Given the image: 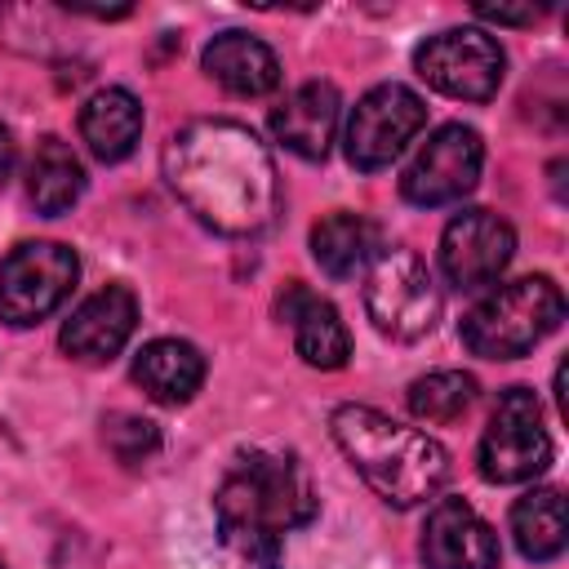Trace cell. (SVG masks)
I'll return each mask as SVG.
<instances>
[{
	"mask_svg": "<svg viewBox=\"0 0 569 569\" xmlns=\"http://www.w3.org/2000/svg\"><path fill=\"white\" fill-rule=\"evenodd\" d=\"M164 182L218 236H258L280 213V173L240 120H191L164 142Z\"/></svg>",
	"mask_w": 569,
	"mask_h": 569,
	"instance_id": "1",
	"label": "cell"
},
{
	"mask_svg": "<svg viewBox=\"0 0 569 569\" xmlns=\"http://www.w3.org/2000/svg\"><path fill=\"white\" fill-rule=\"evenodd\" d=\"M213 516L222 542L240 560L258 569H280L284 533L302 529L316 516V489L298 453L244 449L218 480Z\"/></svg>",
	"mask_w": 569,
	"mask_h": 569,
	"instance_id": "2",
	"label": "cell"
},
{
	"mask_svg": "<svg viewBox=\"0 0 569 569\" xmlns=\"http://www.w3.org/2000/svg\"><path fill=\"white\" fill-rule=\"evenodd\" d=\"M329 431L347 453V462L360 471V480L387 507H400V511L418 507L436 498L449 480V453L440 440L369 405H338L329 418Z\"/></svg>",
	"mask_w": 569,
	"mask_h": 569,
	"instance_id": "3",
	"label": "cell"
},
{
	"mask_svg": "<svg viewBox=\"0 0 569 569\" xmlns=\"http://www.w3.org/2000/svg\"><path fill=\"white\" fill-rule=\"evenodd\" d=\"M565 320V293L547 276H525L511 284H498L485 293L467 320H462V342L471 356L485 360H516L533 351L551 329Z\"/></svg>",
	"mask_w": 569,
	"mask_h": 569,
	"instance_id": "4",
	"label": "cell"
},
{
	"mask_svg": "<svg viewBox=\"0 0 569 569\" xmlns=\"http://www.w3.org/2000/svg\"><path fill=\"white\" fill-rule=\"evenodd\" d=\"M365 311L378 333H387L396 342H413L440 316V284L413 249H405V244L378 249V258L369 262V276H365Z\"/></svg>",
	"mask_w": 569,
	"mask_h": 569,
	"instance_id": "5",
	"label": "cell"
},
{
	"mask_svg": "<svg viewBox=\"0 0 569 569\" xmlns=\"http://www.w3.org/2000/svg\"><path fill=\"white\" fill-rule=\"evenodd\" d=\"M80 258L58 240H27L0 262V320L13 329L40 325L76 289Z\"/></svg>",
	"mask_w": 569,
	"mask_h": 569,
	"instance_id": "6",
	"label": "cell"
},
{
	"mask_svg": "<svg viewBox=\"0 0 569 569\" xmlns=\"http://www.w3.org/2000/svg\"><path fill=\"white\" fill-rule=\"evenodd\" d=\"M413 71L445 98L489 102L502 84L507 53L489 31L453 27V31H440L413 49Z\"/></svg>",
	"mask_w": 569,
	"mask_h": 569,
	"instance_id": "7",
	"label": "cell"
},
{
	"mask_svg": "<svg viewBox=\"0 0 569 569\" xmlns=\"http://www.w3.org/2000/svg\"><path fill=\"white\" fill-rule=\"evenodd\" d=\"M551 462V436L542 427V405L529 387H507L480 436V476L493 485H520L542 476Z\"/></svg>",
	"mask_w": 569,
	"mask_h": 569,
	"instance_id": "8",
	"label": "cell"
},
{
	"mask_svg": "<svg viewBox=\"0 0 569 569\" xmlns=\"http://www.w3.org/2000/svg\"><path fill=\"white\" fill-rule=\"evenodd\" d=\"M427 124V102L409 84H378L369 89L347 116V160L365 173L387 169Z\"/></svg>",
	"mask_w": 569,
	"mask_h": 569,
	"instance_id": "9",
	"label": "cell"
},
{
	"mask_svg": "<svg viewBox=\"0 0 569 569\" xmlns=\"http://www.w3.org/2000/svg\"><path fill=\"white\" fill-rule=\"evenodd\" d=\"M485 147L480 133L467 124H440L405 164L400 173V196L418 209H440L462 200L480 182Z\"/></svg>",
	"mask_w": 569,
	"mask_h": 569,
	"instance_id": "10",
	"label": "cell"
},
{
	"mask_svg": "<svg viewBox=\"0 0 569 569\" xmlns=\"http://www.w3.org/2000/svg\"><path fill=\"white\" fill-rule=\"evenodd\" d=\"M516 253V231L489 209H462L440 236V271L453 289L471 293L493 284Z\"/></svg>",
	"mask_w": 569,
	"mask_h": 569,
	"instance_id": "11",
	"label": "cell"
},
{
	"mask_svg": "<svg viewBox=\"0 0 569 569\" xmlns=\"http://www.w3.org/2000/svg\"><path fill=\"white\" fill-rule=\"evenodd\" d=\"M427 569H498V533L462 498H440L422 529Z\"/></svg>",
	"mask_w": 569,
	"mask_h": 569,
	"instance_id": "12",
	"label": "cell"
},
{
	"mask_svg": "<svg viewBox=\"0 0 569 569\" xmlns=\"http://www.w3.org/2000/svg\"><path fill=\"white\" fill-rule=\"evenodd\" d=\"M133 325H138V298L124 284H107L71 311L58 342L67 356L98 365V360H111L133 338Z\"/></svg>",
	"mask_w": 569,
	"mask_h": 569,
	"instance_id": "13",
	"label": "cell"
},
{
	"mask_svg": "<svg viewBox=\"0 0 569 569\" xmlns=\"http://www.w3.org/2000/svg\"><path fill=\"white\" fill-rule=\"evenodd\" d=\"M338 89L329 80H311L298 84L276 111H271V133L280 147H289L302 160H325L338 133Z\"/></svg>",
	"mask_w": 569,
	"mask_h": 569,
	"instance_id": "14",
	"label": "cell"
},
{
	"mask_svg": "<svg viewBox=\"0 0 569 569\" xmlns=\"http://www.w3.org/2000/svg\"><path fill=\"white\" fill-rule=\"evenodd\" d=\"M280 316L293 325V347L311 369H342L347 365L351 333H347L333 302H325L311 289H302L298 280H289V289L280 298Z\"/></svg>",
	"mask_w": 569,
	"mask_h": 569,
	"instance_id": "15",
	"label": "cell"
},
{
	"mask_svg": "<svg viewBox=\"0 0 569 569\" xmlns=\"http://www.w3.org/2000/svg\"><path fill=\"white\" fill-rule=\"evenodd\" d=\"M200 62H204V76L218 80L236 98H262V93H271L280 84L276 53L258 36H249V31H222V36H213L204 44V58Z\"/></svg>",
	"mask_w": 569,
	"mask_h": 569,
	"instance_id": "16",
	"label": "cell"
},
{
	"mask_svg": "<svg viewBox=\"0 0 569 569\" xmlns=\"http://www.w3.org/2000/svg\"><path fill=\"white\" fill-rule=\"evenodd\" d=\"M80 138H84V147L102 164L124 160L138 147V138H142V102L129 89H120V84L98 89L80 107Z\"/></svg>",
	"mask_w": 569,
	"mask_h": 569,
	"instance_id": "17",
	"label": "cell"
},
{
	"mask_svg": "<svg viewBox=\"0 0 569 569\" xmlns=\"http://www.w3.org/2000/svg\"><path fill=\"white\" fill-rule=\"evenodd\" d=\"M133 382L160 405H187L204 382V356L182 338H156L133 356Z\"/></svg>",
	"mask_w": 569,
	"mask_h": 569,
	"instance_id": "18",
	"label": "cell"
},
{
	"mask_svg": "<svg viewBox=\"0 0 569 569\" xmlns=\"http://www.w3.org/2000/svg\"><path fill=\"white\" fill-rule=\"evenodd\" d=\"M378 249H382L378 227L360 213H329L311 227V258L333 280H347V276L365 271L378 258Z\"/></svg>",
	"mask_w": 569,
	"mask_h": 569,
	"instance_id": "19",
	"label": "cell"
},
{
	"mask_svg": "<svg viewBox=\"0 0 569 569\" xmlns=\"http://www.w3.org/2000/svg\"><path fill=\"white\" fill-rule=\"evenodd\" d=\"M511 538L525 560H556L569 542V516H565V493L551 485L529 489L511 507Z\"/></svg>",
	"mask_w": 569,
	"mask_h": 569,
	"instance_id": "20",
	"label": "cell"
},
{
	"mask_svg": "<svg viewBox=\"0 0 569 569\" xmlns=\"http://www.w3.org/2000/svg\"><path fill=\"white\" fill-rule=\"evenodd\" d=\"M27 196L49 218L67 213L84 196V164L76 160V151L62 138H40L36 142V156H31V169H27Z\"/></svg>",
	"mask_w": 569,
	"mask_h": 569,
	"instance_id": "21",
	"label": "cell"
},
{
	"mask_svg": "<svg viewBox=\"0 0 569 569\" xmlns=\"http://www.w3.org/2000/svg\"><path fill=\"white\" fill-rule=\"evenodd\" d=\"M476 405V378L462 373V369H436L427 378H418L409 387V409L413 418L431 422V427H445V422H458L467 409Z\"/></svg>",
	"mask_w": 569,
	"mask_h": 569,
	"instance_id": "22",
	"label": "cell"
},
{
	"mask_svg": "<svg viewBox=\"0 0 569 569\" xmlns=\"http://www.w3.org/2000/svg\"><path fill=\"white\" fill-rule=\"evenodd\" d=\"M107 449L120 458V462H147L156 449H160V431H156V422H147V418H138V413H111L107 422Z\"/></svg>",
	"mask_w": 569,
	"mask_h": 569,
	"instance_id": "23",
	"label": "cell"
},
{
	"mask_svg": "<svg viewBox=\"0 0 569 569\" xmlns=\"http://www.w3.org/2000/svg\"><path fill=\"white\" fill-rule=\"evenodd\" d=\"M480 18H489V22H533L538 13L533 9H476Z\"/></svg>",
	"mask_w": 569,
	"mask_h": 569,
	"instance_id": "24",
	"label": "cell"
},
{
	"mask_svg": "<svg viewBox=\"0 0 569 569\" xmlns=\"http://www.w3.org/2000/svg\"><path fill=\"white\" fill-rule=\"evenodd\" d=\"M13 156H18V151H13V138H9V129L0 124V187H4L9 173H13Z\"/></svg>",
	"mask_w": 569,
	"mask_h": 569,
	"instance_id": "25",
	"label": "cell"
}]
</instances>
